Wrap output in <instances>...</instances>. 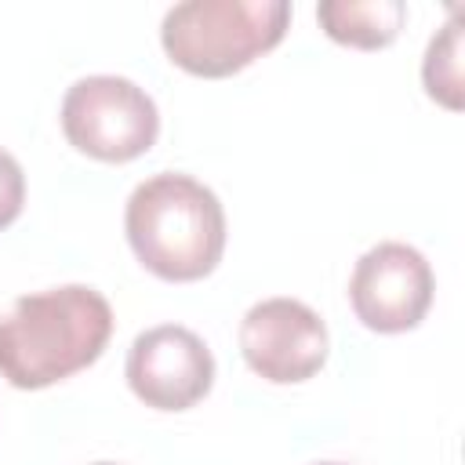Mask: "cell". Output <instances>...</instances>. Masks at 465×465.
Listing matches in <instances>:
<instances>
[{"label":"cell","instance_id":"obj_1","mask_svg":"<svg viewBox=\"0 0 465 465\" xmlns=\"http://www.w3.org/2000/svg\"><path fill=\"white\" fill-rule=\"evenodd\" d=\"M109 334L113 309L87 283L22 294L0 316V378L15 389H47L94 363Z\"/></svg>","mask_w":465,"mask_h":465},{"label":"cell","instance_id":"obj_2","mask_svg":"<svg viewBox=\"0 0 465 465\" xmlns=\"http://www.w3.org/2000/svg\"><path fill=\"white\" fill-rule=\"evenodd\" d=\"M138 262L171 283L207 276L225 251V211L214 189L182 171H160L134 185L124 211Z\"/></svg>","mask_w":465,"mask_h":465},{"label":"cell","instance_id":"obj_3","mask_svg":"<svg viewBox=\"0 0 465 465\" xmlns=\"http://www.w3.org/2000/svg\"><path fill=\"white\" fill-rule=\"evenodd\" d=\"M287 22V0H182L167 7L160 44L193 76H229L272 51Z\"/></svg>","mask_w":465,"mask_h":465},{"label":"cell","instance_id":"obj_4","mask_svg":"<svg viewBox=\"0 0 465 465\" xmlns=\"http://www.w3.org/2000/svg\"><path fill=\"white\" fill-rule=\"evenodd\" d=\"M62 131L80 153L127 163L153 149L160 134V113L145 87L127 76L94 73L80 76L62 98Z\"/></svg>","mask_w":465,"mask_h":465},{"label":"cell","instance_id":"obj_5","mask_svg":"<svg viewBox=\"0 0 465 465\" xmlns=\"http://www.w3.org/2000/svg\"><path fill=\"white\" fill-rule=\"evenodd\" d=\"M432 265L425 254L400 240H381L360 254L349 276V302L363 327L400 334L421 323L432 305Z\"/></svg>","mask_w":465,"mask_h":465},{"label":"cell","instance_id":"obj_6","mask_svg":"<svg viewBox=\"0 0 465 465\" xmlns=\"http://www.w3.org/2000/svg\"><path fill=\"white\" fill-rule=\"evenodd\" d=\"M327 323L298 298H262L240 320V352L272 385L312 378L327 363Z\"/></svg>","mask_w":465,"mask_h":465},{"label":"cell","instance_id":"obj_7","mask_svg":"<svg viewBox=\"0 0 465 465\" xmlns=\"http://www.w3.org/2000/svg\"><path fill=\"white\" fill-rule=\"evenodd\" d=\"M124 374L145 407L189 411L214 385V356L196 331L182 323H156L131 341Z\"/></svg>","mask_w":465,"mask_h":465},{"label":"cell","instance_id":"obj_8","mask_svg":"<svg viewBox=\"0 0 465 465\" xmlns=\"http://www.w3.org/2000/svg\"><path fill=\"white\" fill-rule=\"evenodd\" d=\"M316 18L331 40L374 51L396 40L407 18V4L403 0H323L316 7Z\"/></svg>","mask_w":465,"mask_h":465},{"label":"cell","instance_id":"obj_9","mask_svg":"<svg viewBox=\"0 0 465 465\" xmlns=\"http://www.w3.org/2000/svg\"><path fill=\"white\" fill-rule=\"evenodd\" d=\"M421 80L436 102H443L447 109H461V29H458V18H450L429 40L425 62H421Z\"/></svg>","mask_w":465,"mask_h":465},{"label":"cell","instance_id":"obj_10","mask_svg":"<svg viewBox=\"0 0 465 465\" xmlns=\"http://www.w3.org/2000/svg\"><path fill=\"white\" fill-rule=\"evenodd\" d=\"M22 203H25V174H22V163L7 149H0V229H7L22 214Z\"/></svg>","mask_w":465,"mask_h":465},{"label":"cell","instance_id":"obj_11","mask_svg":"<svg viewBox=\"0 0 465 465\" xmlns=\"http://www.w3.org/2000/svg\"><path fill=\"white\" fill-rule=\"evenodd\" d=\"M316 465H345V461H316Z\"/></svg>","mask_w":465,"mask_h":465},{"label":"cell","instance_id":"obj_12","mask_svg":"<svg viewBox=\"0 0 465 465\" xmlns=\"http://www.w3.org/2000/svg\"><path fill=\"white\" fill-rule=\"evenodd\" d=\"M91 465H116V461H91Z\"/></svg>","mask_w":465,"mask_h":465}]
</instances>
